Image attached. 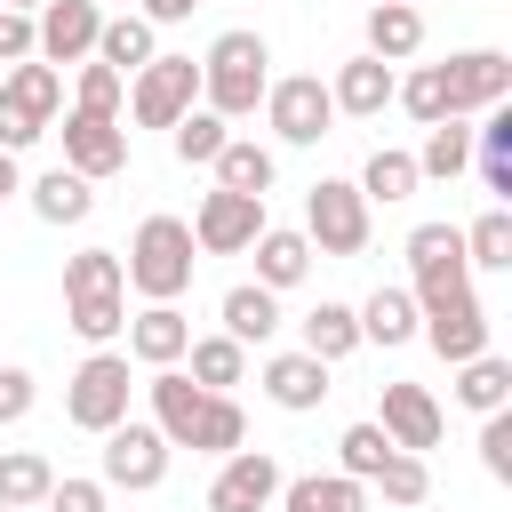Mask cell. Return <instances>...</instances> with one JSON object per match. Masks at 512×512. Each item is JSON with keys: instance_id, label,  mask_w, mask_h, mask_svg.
Returning <instances> with one entry per match:
<instances>
[{"instance_id": "30", "label": "cell", "mask_w": 512, "mask_h": 512, "mask_svg": "<svg viewBox=\"0 0 512 512\" xmlns=\"http://www.w3.org/2000/svg\"><path fill=\"white\" fill-rule=\"evenodd\" d=\"M464 168H472V128H464V120H432V128H424V152H416V176L456 184Z\"/></svg>"}, {"instance_id": "43", "label": "cell", "mask_w": 512, "mask_h": 512, "mask_svg": "<svg viewBox=\"0 0 512 512\" xmlns=\"http://www.w3.org/2000/svg\"><path fill=\"white\" fill-rule=\"evenodd\" d=\"M392 96H400L424 128H432V120H456V112H448V88H440V64H416L408 80H392Z\"/></svg>"}, {"instance_id": "33", "label": "cell", "mask_w": 512, "mask_h": 512, "mask_svg": "<svg viewBox=\"0 0 512 512\" xmlns=\"http://www.w3.org/2000/svg\"><path fill=\"white\" fill-rule=\"evenodd\" d=\"M184 360H192V384L200 392H224V384L248 376V344H232V336H192Z\"/></svg>"}, {"instance_id": "25", "label": "cell", "mask_w": 512, "mask_h": 512, "mask_svg": "<svg viewBox=\"0 0 512 512\" xmlns=\"http://www.w3.org/2000/svg\"><path fill=\"white\" fill-rule=\"evenodd\" d=\"M472 168H480V184H488L496 200H512V112H504V104L480 112V128H472Z\"/></svg>"}, {"instance_id": "41", "label": "cell", "mask_w": 512, "mask_h": 512, "mask_svg": "<svg viewBox=\"0 0 512 512\" xmlns=\"http://www.w3.org/2000/svg\"><path fill=\"white\" fill-rule=\"evenodd\" d=\"M104 288H128L112 248H80V256H64V296H104Z\"/></svg>"}, {"instance_id": "29", "label": "cell", "mask_w": 512, "mask_h": 512, "mask_svg": "<svg viewBox=\"0 0 512 512\" xmlns=\"http://www.w3.org/2000/svg\"><path fill=\"white\" fill-rule=\"evenodd\" d=\"M152 32H160V24H144V16H104V32H96V56H104V64L128 80L136 64H152V56H160V40H152Z\"/></svg>"}, {"instance_id": "32", "label": "cell", "mask_w": 512, "mask_h": 512, "mask_svg": "<svg viewBox=\"0 0 512 512\" xmlns=\"http://www.w3.org/2000/svg\"><path fill=\"white\" fill-rule=\"evenodd\" d=\"M416 336V296L408 288H376L360 304V344H408Z\"/></svg>"}, {"instance_id": "38", "label": "cell", "mask_w": 512, "mask_h": 512, "mask_svg": "<svg viewBox=\"0 0 512 512\" xmlns=\"http://www.w3.org/2000/svg\"><path fill=\"white\" fill-rule=\"evenodd\" d=\"M416 184H424V176H416V152H392V144L368 152V168H360V200H384V208L408 200Z\"/></svg>"}, {"instance_id": "3", "label": "cell", "mask_w": 512, "mask_h": 512, "mask_svg": "<svg viewBox=\"0 0 512 512\" xmlns=\"http://www.w3.org/2000/svg\"><path fill=\"white\" fill-rule=\"evenodd\" d=\"M56 104H64V72L40 64V56H24V64L0 80V152L40 144V136L56 128Z\"/></svg>"}, {"instance_id": "14", "label": "cell", "mask_w": 512, "mask_h": 512, "mask_svg": "<svg viewBox=\"0 0 512 512\" xmlns=\"http://www.w3.org/2000/svg\"><path fill=\"white\" fill-rule=\"evenodd\" d=\"M416 328H424V344L456 368V360H472V352H488V312H480V296L464 288V296H448V304H424L416 312Z\"/></svg>"}, {"instance_id": "44", "label": "cell", "mask_w": 512, "mask_h": 512, "mask_svg": "<svg viewBox=\"0 0 512 512\" xmlns=\"http://www.w3.org/2000/svg\"><path fill=\"white\" fill-rule=\"evenodd\" d=\"M376 488H384V504H424V488H432V472H424V456H408V448H392V456L376 464Z\"/></svg>"}, {"instance_id": "24", "label": "cell", "mask_w": 512, "mask_h": 512, "mask_svg": "<svg viewBox=\"0 0 512 512\" xmlns=\"http://www.w3.org/2000/svg\"><path fill=\"white\" fill-rule=\"evenodd\" d=\"M416 48H424V8H408V0H376V8H368V56L408 64Z\"/></svg>"}, {"instance_id": "51", "label": "cell", "mask_w": 512, "mask_h": 512, "mask_svg": "<svg viewBox=\"0 0 512 512\" xmlns=\"http://www.w3.org/2000/svg\"><path fill=\"white\" fill-rule=\"evenodd\" d=\"M0 8H24V16H32V8H40V0H0Z\"/></svg>"}, {"instance_id": "17", "label": "cell", "mask_w": 512, "mask_h": 512, "mask_svg": "<svg viewBox=\"0 0 512 512\" xmlns=\"http://www.w3.org/2000/svg\"><path fill=\"white\" fill-rule=\"evenodd\" d=\"M264 392H272V408L312 416V408L328 400V360H312V352H272V360H264Z\"/></svg>"}, {"instance_id": "28", "label": "cell", "mask_w": 512, "mask_h": 512, "mask_svg": "<svg viewBox=\"0 0 512 512\" xmlns=\"http://www.w3.org/2000/svg\"><path fill=\"white\" fill-rule=\"evenodd\" d=\"M88 208H96V184H88L80 168H48V176L32 184V216H40V224H80Z\"/></svg>"}, {"instance_id": "39", "label": "cell", "mask_w": 512, "mask_h": 512, "mask_svg": "<svg viewBox=\"0 0 512 512\" xmlns=\"http://www.w3.org/2000/svg\"><path fill=\"white\" fill-rule=\"evenodd\" d=\"M120 104H128V80L104 64V56H88L80 64V80H72V112H96V120H120Z\"/></svg>"}, {"instance_id": "31", "label": "cell", "mask_w": 512, "mask_h": 512, "mask_svg": "<svg viewBox=\"0 0 512 512\" xmlns=\"http://www.w3.org/2000/svg\"><path fill=\"white\" fill-rule=\"evenodd\" d=\"M64 320L80 344H112L128 328V288H104V296H64Z\"/></svg>"}, {"instance_id": "9", "label": "cell", "mask_w": 512, "mask_h": 512, "mask_svg": "<svg viewBox=\"0 0 512 512\" xmlns=\"http://www.w3.org/2000/svg\"><path fill=\"white\" fill-rule=\"evenodd\" d=\"M96 32H104V8L96 0H40L32 8V56L40 64H88L96 56Z\"/></svg>"}, {"instance_id": "34", "label": "cell", "mask_w": 512, "mask_h": 512, "mask_svg": "<svg viewBox=\"0 0 512 512\" xmlns=\"http://www.w3.org/2000/svg\"><path fill=\"white\" fill-rule=\"evenodd\" d=\"M456 400H464L472 416L504 408V400H512V368H504L496 352H472V360H456Z\"/></svg>"}, {"instance_id": "11", "label": "cell", "mask_w": 512, "mask_h": 512, "mask_svg": "<svg viewBox=\"0 0 512 512\" xmlns=\"http://www.w3.org/2000/svg\"><path fill=\"white\" fill-rule=\"evenodd\" d=\"M440 88H448V112L472 120V112H488V104L512 96V56L504 48H464V56L440 64Z\"/></svg>"}, {"instance_id": "13", "label": "cell", "mask_w": 512, "mask_h": 512, "mask_svg": "<svg viewBox=\"0 0 512 512\" xmlns=\"http://www.w3.org/2000/svg\"><path fill=\"white\" fill-rule=\"evenodd\" d=\"M272 496H280V464L264 448H232L224 472L208 480V512H272Z\"/></svg>"}, {"instance_id": "21", "label": "cell", "mask_w": 512, "mask_h": 512, "mask_svg": "<svg viewBox=\"0 0 512 512\" xmlns=\"http://www.w3.org/2000/svg\"><path fill=\"white\" fill-rule=\"evenodd\" d=\"M272 504L280 512H368V480H352V472H304V480H280Z\"/></svg>"}, {"instance_id": "18", "label": "cell", "mask_w": 512, "mask_h": 512, "mask_svg": "<svg viewBox=\"0 0 512 512\" xmlns=\"http://www.w3.org/2000/svg\"><path fill=\"white\" fill-rule=\"evenodd\" d=\"M328 96H336V112H352V120H376V112L392 104V64L360 48L352 64H336V80H328Z\"/></svg>"}, {"instance_id": "45", "label": "cell", "mask_w": 512, "mask_h": 512, "mask_svg": "<svg viewBox=\"0 0 512 512\" xmlns=\"http://www.w3.org/2000/svg\"><path fill=\"white\" fill-rule=\"evenodd\" d=\"M480 464H488V480H512V408H488V424H480Z\"/></svg>"}, {"instance_id": "40", "label": "cell", "mask_w": 512, "mask_h": 512, "mask_svg": "<svg viewBox=\"0 0 512 512\" xmlns=\"http://www.w3.org/2000/svg\"><path fill=\"white\" fill-rule=\"evenodd\" d=\"M464 264L472 272H512V216H504V200L464 232Z\"/></svg>"}, {"instance_id": "15", "label": "cell", "mask_w": 512, "mask_h": 512, "mask_svg": "<svg viewBox=\"0 0 512 512\" xmlns=\"http://www.w3.org/2000/svg\"><path fill=\"white\" fill-rule=\"evenodd\" d=\"M376 424H384V440H392V448H408V456L440 448V400H432L424 384H384Z\"/></svg>"}, {"instance_id": "10", "label": "cell", "mask_w": 512, "mask_h": 512, "mask_svg": "<svg viewBox=\"0 0 512 512\" xmlns=\"http://www.w3.org/2000/svg\"><path fill=\"white\" fill-rule=\"evenodd\" d=\"M160 480H168V432L120 416L104 432V488H160Z\"/></svg>"}, {"instance_id": "53", "label": "cell", "mask_w": 512, "mask_h": 512, "mask_svg": "<svg viewBox=\"0 0 512 512\" xmlns=\"http://www.w3.org/2000/svg\"><path fill=\"white\" fill-rule=\"evenodd\" d=\"M408 8H416V0H408Z\"/></svg>"}, {"instance_id": "48", "label": "cell", "mask_w": 512, "mask_h": 512, "mask_svg": "<svg viewBox=\"0 0 512 512\" xmlns=\"http://www.w3.org/2000/svg\"><path fill=\"white\" fill-rule=\"evenodd\" d=\"M24 56H32V16L0 8V64H24Z\"/></svg>"}, {"instance_id": "6", "label": "cell", "mask_w": 512, "mask_h": 512, "mask_svg": "<svg viewBox=\"0 0 512 512\" xmlns=\"http://www.w3.org/2000/svg\"><path fill=\"white\" fill-rule=\"evenodd\" d=\"M64 416L80 424V432H112L120 416H128V352H88L80 368H72V384H64Z\"/></svg>"}, {"instance_id": "1", "label": "cell", "mask_w": 512, "mask_h": 512, "mask_svg": "<svg viewBox=\"0 0 512 512\" xmlns=\"http://www.w3.org/2000/svg\"><path fill=\"white\" fill-rule=\"evenodd\" d=\"M192 264H200L192 224H184V216H144L136 240H128V256H120V280H128L144 304H176V296L192 288Z\"/></svg>"}, {"instance_id": "47", "label": "cell", "mask_w": 512, "mask_h": 512, "mask_svg": "<svg viewBox=\"0 0 512 512\" xmlns=\"http://www.w3.org/2000/svg\"><path fill=\"white\" fill-rule=\"evenodd\" d=\"M32 416V368H0V424Z\"/></svg>"}, {"instance_id": "22", "label": "cell", "mask_w": 512, "mask_h": 512, "mask_svg": "<svg viewBox=\"0 0 512 512\" xmlns=\"http://www.w3.org/2000/svg\"><path fill=\"white\" fill-rule=\"evenodd\" d=\"M248 248H256V288H272V296H280V288H296V280L312 272V240H304V232H280V224H264Z\"/></svg>"}, {"instance_id": "12", "label": "cell", "mask_w": 512, "mask_h": 512, "mask_svg": "<svg viewBox=\"0 0 512 512\" xmlns=\"http://www.w3.org/2000/svg\"><path fill=\"white\" fill-rule=\"evenodd\" d=\"M264 232V200L256 192H208L200 200V216H192V240H200V256H240L248 240Z\"/></svg>"}, {"instance_id": "36", "label": "cell", "mask_w": 512, "mask_h": 512, "mask_svg": "<svg viewBox=\"0 0 512 512\" xmlns=\"http://www.w3.org/2000/svg\"><path fill=\"white\" fill-rule=\"evenodd\" d=\"M224 136H232V120H224V112H208V104H192V112L168 128V144H176V160H184V168H208V160L224 152Z\"/></svg>"}, {"instance_id": "19", "label": "cell", "mask_w": 512, "mask_h": 512, "mask_svg": "<svg viewBox=\"0 0 512 512\" xmlns=\"http://www.w3.org/2000/svg\"><path fill=\"white\" fill-rule=\"evenodd\" d=\"M184 344H192V320H184L176 304H144V312L128 320V352H136L144 368H176Z\"/></svg>"}, {"instance_id": "52", "label": "cell", "mask_w": 512, "mask_h": 512, "mask_svg": "<svg viewBox=\"0 0 512 512\" xmlns=\"http://www.w3.org/2000/svg\"><path fill=\"white\" fill-rule=\"evenodd\" d=\"M0 512H16V504H0Z\"/></svg>"}, {"instance_id": "16", "label": "cell", "mask_w": 512, "mask_h": 512, "mask_svg": "<svg viewBox=\"0 0 512 512\" xmlns=\"http://www.w3.org/2000/svg\"><path fill=\"white\" fill-rule=\"evenodd\" d=\"M64 168H80L88 184L96 176H120L128 168V128L120 120H96V112H72L64 120Z\"/></svg>"}, {"instance_id": "37", "label": "cell", "mask_w": 512, "mask_h": 512, "mask_svg": "<svg viewBox=\"0 0 512 512\" xmlns=\"http://www.w3.org/2000/svg\"><path fill=\"white\" fill-rule=\"evenodd\" d=\"M48 456L40 448H8L0 456V504H16V512H32V504H48Z\"/></svg>"}, {"instance_id": "42", "label": "cell", "mask_w": 512, "mask_h": 512, "mask_svg": "<svg viewBox=\"0 0 512 512\" xmlns=\"http://www.w3.org/2000/svg\"><path fill=\"white\" fill-rule=\"evenodd\" d=\"M392 456V440H384V424H344V440H336V472H352V480H376V464Z\"/></svg>"}, {"instance_id": "49", "label": "cell", "mask_w": 512, "mask_h": 512, "mask_svg": "<svg viewBox=\"0 0 512 512\" xmlns=\"http://www.w3.org/2000/svg\"><path fill=\"white\" fill-rule=\"evenodd\" d=\"M200 0H144V24H184Z\"/></svg>"}, {"instance_id": "7", "label": "cell", "mask_w": 512, "mask_h": 512, "mask_svg": "<svg viewBox=\"0 0 512 512\" xmlns=\"http://www.w3.org/2000/svg\"><path fill=\"white\" fill-rule=\"evenodd\" d=\"M408 272H416V312L424 304H448V296H464L472 288V264H464V232L456 224H416L408 232Z\"/></svg>"}, {"instance_id": "20", "label": "cell", "mask_w": 512, "mask_h": 512, "mask_svg": "<svg viewBox=\"0 0 512 512\" xmlns=\"http://www.w3.org/2000/svg\"><path fill=\"white\" fill-rule=\"evenodd\" d=\"M144 392H152V424L168 432V448H192V424H200V400H208V392H200L184 368H152Z\"/></svg>"}, {"instance_id": "2", "label": "cell", "mask_w": 512, "mask_h": 512, "mask_svg": "<svg viewBox=\"0 0 512 512\" xmlns=\"http://www.w3.org/2000/svg\"><path fill=\"white\" fill-rule=\"evenodd\" d=\"M264 88H272V48H264V32H224L208 56H200V104L208 112H224V120H248L256 104H264Z\"/></svg>"}, {"instance_id": "23", "label": "cell", "mask_w": 512, "mask_h": 512, "mask_svg": "<svg viewBox=\"0 0 512 512\" xmlns=\"http://www.w3.org/2000/svg\"><path fill=\"white\" fill-rule=\"evenodd\" d=\"M296 336H304L296 352H312V360H328V368H336L344 352H360V312H352V304H328V296H320V304H312V312L296 320Z\"/></svg>"}, {"instance_id": "8", "label": "cell", "mask_w": 512, "mask_h": 512, "mask_svg": "<svg viewBox=\"0 0 512 512\" xmlns=\"http://www.w3.org/2000/svg\"><path fill=\"white\" fill-rule=\"evenodd\" d=\"M264 120H272L280 144H320L336 128V96H328L320 72H288V80L264 88Z\"/></svg>"}, {"instance_id": "5", "label": "cell", "mask_w": 512, "mask_h": 512, "mask_svg": "<svg viewBox=\"0 0 512 512\" xmlns=\"http://www.w3.org/2000/svg\"><path fill=\"white\" fill-rule=\"evenodd\" d=\"M304 240H312L320 256H360V248H368V200H360V184L320 176V184L304 192Z\"/></svg>"}, {"instance_id": "46", "label": "cell", "mask_w": 512, "mask_h": 512, "mask_svg": "<svg viewBox=\"0 0 512 512\" xmlns=\"http://www.w3.org/2000/svg\"><path fill=\"white\" fill-rule=\"evenodd\" d=\"M48 512H104V480H48Z\"/></svg>"}, {"instance_id": "26", "label": "cell", "mask_w": 512, "mask_h": 512, "mask_svg": "<svg viewBox=\"0 0 512 512\" xmlns=\"http://www.w3.org/2000/svg\"><path fill=\"white\" fill-rule=\"evenodd\" d=\"M224 336H232V344H272V336H280V296L256 288V280L224 288Z\"/></svg>"}, {"instance_id": "35", "label": "cell", "mask_w": 512, "mask_h": 512, "mask_svg": "<svg viewBox=\"0 0 512 512\" xmlns=\"http://www.w3.org/2000/svg\"><path fill=\"white\" fill-rule=\"evenodd\" d=\"M192 448H200V456H232V448H248V416H240V400H232V392H208V400H200Z\"/></svg>"}, {"instance_id": "27", "label": "cell", "mask_w": 512, "mask_h": 512, "mask_svg": "<svg viewBox=\"0 0 512 512\" xmlns=\"http://www.w3.org/2000/svg\"><path fill=\"white\" fill-rule=\"evenodd\" d=\"M208 168H216V184H224V192H256V200H264V192H272V176H280V160H272L256 136H224V152H216Z\"/></svg>"}, {"instance_id": "50", "label": "cell", "mask_w": 512, "mask_h": 512, "mask_svg": "<svg viewBox=\"0 0 512 512\" xmlns=\"http://www.w3.org/2000/svg\"><path fill=\"white\" fill-rule=\"evenodd\" d=\"M8 192H24V176H16V152H0V200Z\"/></svg>"}, {"instance_id": "4", "label": "cell", "mask_w": 512, "mask_h": 512, "mask_svg": "<svg viewBox=\"0 0 512 512\" xmlns=\"http://www.w3.org/2000/svg\"><path fill=\"white\" fill-rule=\"evenodd\" d=\"M192 104H200V64H192V56H152V64L128 72V112H136V128H176Z\"/></svg>"}]
</instances>
